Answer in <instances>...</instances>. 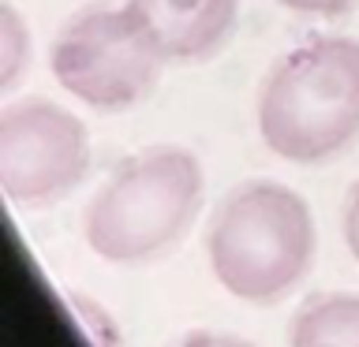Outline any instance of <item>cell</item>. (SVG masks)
Wrapping results in <instances>:
<instances>
[{
	"label": "cell",
	"mask_w": 359,
	"mask_h": 347,
	"mask_svg": "<svg viewBox=\"0 0 359 347\" xmlns=\"http://www.w3.org/2000/svg\"><path fill=\"white\" fill-rule=\"evenodd\" d=\"M344 243H348V250H352V257L359 262V187L352 190V198H348V206H344Z\"/></svg>",
	"instance_id": "cell-10"
},
{
	"label": "cell",
	"mask_w": 359,
	"mask_h": 347,
	"mask_svg": "<svg viewBox=\"0 0 359 347\" xmlns=\"http://www.w3.org/2000/svg\"><path fill=\"white\" fill-rule=\"evenodd\" d=\"M202 201V164L180 146H154L112 172L86 206L83 235L105 262L135 265L168 250Z\"/></svg>",
	"instance_id": "cell-2"
},
{
	"label": "cell",
	"mask_w": 359,
	"mask_h": 347,
	"mask_svg": "<svg viewBox=\"0 0 359 347\" xmlns=\"http://www.w3.org/2000/svg\"><path fill=\"white\" fill-rule=\"evenodd\" d=\"M262 142L285 161L318 164L359 139V41L314 38L269 71L258 101Z\"/></svg>",
	"instance_id": "cell-1"
},
{
	"label": "cell",
	"mask_w": 359,
	"mask_h": 347,
	"mask_svg": "<svg viewBox=\"0 0 359 347\" xmlns=\"http://www.w3.org/2000/svg\"><path fill=\"white\" fill-rule=\"evenodd\" d=\"M90 164L83 120L45 97L15 101L0 112V187L19 206L64 198Z\"/></svg>",
	"instance_id": "cell-5"
},
{
	"label": "cell",
	"mask_w": 359,
	"mask_h": 347,
	"mask_svg": "<svg viewBox=\"0 0 359 347\" xmlns=\"http://www.w3.org/2000/svg\"><path fill=\"white\" fill-rule=\"evenodd\" d=\"M206 246L224 291L243 302H277L314 257V220L296 190L258 179L221 201Z\"/></svg>",
	"instance_id": "cell-3"
},
{
	"label": "cell",
	"mask_w": 359,
	"mask_h": 347,
	"mask_svg": "<svg viewBox=\"0 0 359 347\" xmlns=\"http://www.w3.org/2000/svg\"><path fill=\"white\" fill-rule=\"evenodd\" d=\"M165 60L168 56L131 4H90L75 11L49 52L56 83L101 112H123L154 94Z\"/></svg>",
	"instance_id": "cell-4"
},
{
	"label": "cell",
	"mask_w": 359,
	"mask_h": 347,
	"mask_svg": "<svg viewBox=\"0 0 359 347\" xmlns=\"http://www.w3.org/2000/svg\"><path fill=\"white\" fill-rule=\"evenodd\" d=\"M288 11H299V15H341L355 4V0H277Z\"/></svg>",
	"instance_id": "cell-9"
},
{
	"label": "cell",
	"mask_w": 359,
	"mask_h": 347,
	"mask_svg": "<svg viewBox=\"0 0 359 347\" xmlns=\"http://www.w3.org/2000/svg\"><path fill=\"white\" fill-rule=\"evenodd\" d=\"M176 347H255V344L236 340V336H221V332H191Z\"/></svg>",
	"instance_id": "cell-11"
},
{
	"label": "cell",
	"mask_w": 359,
	"mask_h": 347,
	"mask_svg": "<svg viewBox=\"0 0 359 347\" xmlns=\"http://www.w3.org/2000/svg\"><path fill=\"white\" fill-rule=\"evenodd\" d=\"M292 347H359V295L311 299L292 321Z\"/></svg>",
	"instance_id": "cell-7"
},
{
	"label": "cell",
	"mask_w": 359,
	"mask_h": 347,
	"mask_svg": "<svg viewBox=\"0 0 359 347\" xmlns=\"http://www.w3.org/2000/svg\"><path fill=\"white\" fill-rule=\"evenodd\" d=\"M0 41H4V75H0V86H11L22 67V56H27V30H22V22L11 8L0 11Z\"/></svg>",
	"instance_id": "cell-8"
},
{
	"label": "cell",
	"mask_w": 359,
	"mask_h": 347,
	"mask_svg": "<svg viewBox=\"0 0 359 347\" xmlns=\"http://www.w3.org/2000/svg\"><path fill=\"white\" fill-rule=\"evenodd\" d=\"M150 27L168 60H202L217 52L236 27L240 0H128Z\"/></svg>",
	"instance_id": "cell-6"
}]
</instances>
